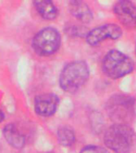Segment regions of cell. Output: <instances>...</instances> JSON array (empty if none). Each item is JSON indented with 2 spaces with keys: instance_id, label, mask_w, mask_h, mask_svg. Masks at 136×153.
I'll return each mask as SVG.
<instances>
[{
  "instance_id": "8992f818",
  "label": "cell",
  "mask_w": 136,
  "mask_h": 153,
  "mask_svg": "<svg viewBox=\"0 0 136 153\" xmlns=\"http://www.w3.org/2000/svg\"><path fill=\"white\" fill-rule=\"evenodd\" d=\"M122 33V29L116 24H105L89 31L86 36V41L92 46H95L107 38L116 40L121 37Z\"/></svg>"
},
{
  "instance_id": "4fadbf2b",
  "label": "cell",
  "mask_w": 136,
  "mask_h": 153,
  "mask_svg": "<svg viewBox=\"0 0 136 153\" xmlns=\"http://www.w3.org/2000/svg\"><path fill=\"white\" fill-rule=\"evenodd\" d=\"M80 153H109L106 148L100 146H87L81 151Z\"/></svg>"
},
{
  "instance_id": "7c38bea8",
  "label": "cell",
  "mask_w": 136,
  "mask_h": 153,
  "mask_svg": "<svg viewBox=\"0 0 136 153\" xmlns=\"http://www.w3.org/2000/svg\"><path fill=\"white\" fill-rule=\"evenodd\" d=\"M57 140L61 145L69 147L72 145L76 140L73 130L68 126L60 128L57 131Z\"/></svg>"
},
{
  "instance_id": "7a4b0ae2",
  "label": "cell",
  "mask_w": 136,
  "mask_h": 153,
  "mask_svg": "<svg viewBox=\"0 0 136 153\" xmlns=\"http://www.w3.org/2000/svg\"><path fill=\"white\" fill-rule=\"evenodd\" d=\"M89 77V69L87 63L76 61L64 67L60 75V85L68 93H74L84 85Z\"/></svg>"
},
{
  "instance_id": "6da1fadb",
  "label": "cell",
  "mask_w": 136,
  "mask_h": 153,
  "mask_svg": "<svg viewBox=\"0 0 136 153\" xmlns=\"http://www.w3.org/2000/svg\"><path fill=\"white\" fill-rule=\"evenodd\" d=\"M104 143L115 153H128L136 143L134 130L126 124H113L108 128L104 135Z\"/></svg>"
},
{
  "instance_id": "277c9868",
  "label": "cell",
  "mask_w": 136,
  "mask_h": 153,
  "mask_svg": "<svg viewBox=\"0 0 136 153\" xmlns=\"http://www.w3.org/2000/svg\"><path fill=\"white\" fill-rule=\"evenodd\" d=\"M133 69V61L119 50H110L103 59V71L110 78H120L131 73Z\"/></svg>"
},
{
  "instance_id": "8fae6325",
  "label": "cell",
  "mask_w": 136,
  "mask_h": 153,
  "mask_svg": "<svg viewBox=\"0 0 136 153\" xmlns=\"http://www.w3.org/2000/svg\"><path fill=\"white\" fill-rule=\"evenodd\" d=\"M38 14L43 19L47 20H52L57 16L58 11L55 5L51 1H35L33 2Z\"/></svg>"
},
{
  "instance_id": "9a60e30c",
  "label": "cell",
  "mask_w": 136,
  "mask_h": 153,
  "mask_svg": "<svg viewBox=\"0 0 136 153\" xmlns=\"http://www.w3.org/2000/svg\"><path fill=\"white\" fill-rule=\"evenodd\" d=\"M135 52H136V46H135Z\"/></svg>"
},
{
  "instance_id": "5b68a950",
  "label": "cell",
  "mask_w": 136,
  "mask_h": 153,
  "mask_svg": "<svg viewBox=\"0 0 136 153\" xmlns=\"http://www.w3.org/2000/svg\"><path fill=\"white\" fill-rule=\"evenodd\" d=\"M61 45V36L57 30L45 28L38 32L33 38L32 45L34 51L41 56L54 53Z\"/></svg>"
},
{
  "instance_id": "ba28073f",
  "label": "cell",
  "mask_w": 136,
  "mask_h": 153,
  "mask_svg": "<svg viewBox=\"0 0 136 153\" xmlns=\"http://www.w3.org/2000/svg\"><path fill=\"white\" fill-rule=\"evenodd\" d=\"M59 105V98L53 93H45L38 96L34 101V109L41 117H50L54 114Z\"/></svg>"
},
{
  "instance_id": "52a82bcc",
  "label": "cell",
  "mask_w": 136,
  "mask_h": 153,
  "mask_svg": "<svg viewBox=\"0 0 136 153\" xmlns=\"http://www.w3.org/2000/svg\"><path fill=\"white\" fill-rule=\"evenodd\" d=\"M114 12L123 26L127 28H136V5L128 0L117 2L114 6Z\"/></svg>"
},
{
  "instance_id": "5bb4252c",
  "label": "cell",
  "mask_w": 136,
  "mask_h": 153,
  "mask_svg": "<svg viewBox=\"0 0 136 153\" xmlns=\"http://www.w3.org/2000/svg\"><path fill=\"white\" fill-rule=\"evenodd\" d=\"M3 119H4V114H3V112L0 110V123L3 120Z\"/></svg>"
},
{
  "instance_id": "9c48e42d",
  "label": "cell",
  "mask_w": 136,
  "mask_h": 153,
  "mask_svg": "<svg viewBox=\"0 0 136 153\" xmlns=\"http://www.w3.org/2000/svg\"><path fill=\"white\" fill-rule=\"evenodd\" d=\"M69 10L76 19L83 23H88L92 20V13L90 8L82 1H71L69 2Z\"/></svg>"
},
{
  "instance_id": "3957f363",
  "label": "cell",
  "mask_w": 136,
  "mask_h": 153,
  "mask_svg": "<svg viewBox=\"0 0 136 153\" xmlns=\"http://www.w3.org/2000/svg\"><path fill=\"white\" fill-rule=\"evenodd\" d=\"M108 116L118 124H126L136 114V100L133 97L117 94L110 98L106 105Z\"/></svg>"
},
{
  "instance_id": "30bf717a",
  "label": "cell",
  "mask_w": 136,
  "mask_h": 153,
  "mask_svg": "<svg viewBox=\"0 0 136 153\" xmlns=\"http://www.w3.org/2000/svg\"><path fill=\"white\" fill-rule=\"evenodd\" d=\"M3 136L10 145L14 148H23L26 143V138L14 124H7L3 128Z\"/></svg>"
}]
</instances>
